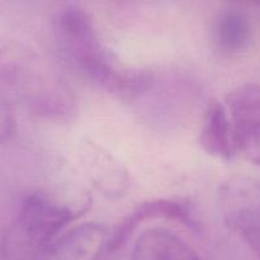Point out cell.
<instances>
[{"instance_id":"9c48e42d","label":"cell","mask_w":260,"mask_h":260,"mask_svg":"<svg viewBox=\"0 0 260 260\" xmlns=\"http://www.w3.org/2000/svg\"><path fill=\"white\" fill-rule=\"evenodd\" d=\"M236 155L260 167V117L255 121L234 129Z\"/></svg>"},{"instance_id":"6da1fadb","label":"cell","mask_w":260,"mask_h":260,"mask_svg":"<svg viewBox=\"0 0 260 260\" xmlns=\"http://www.w3.org/2000/svg\"><path fill=\"white\" fill-rule=\"evenodd\" d=\"M55 33L66 60L101 88L126 98L145 90L150 73L118 62L102 43L90 15L78 5H65L55 17Z\"/></svg>"},{"instance_id":"277c9868","label":"cell","mask_w":260,"mask_h":260,"mask_svg":"<svg viewBox=\"0 0 260 260\" xmlns=\"http://www.w3.org/2000/svg\"><path fill=\"white\" fill-rule=\"evenodd\" d=\"M111 236L102 223H81L56 239L43 260H101L111 253Z\"/></svg>"},{"instance_id":"30bf717a","label":"cell","mask_w":260,"mask_h":260,"mask_svg":"<svg viewBox=\"0 0 260 260\" xmlns=\"http://www.w3.org/2000/svg\"><path fill=\"white\" fill-rule=\"evenodd\" d=\"M15 131L14 113L8 99L0 93V144L8 141Z\"/></svg>"},{"instance_id":"7a4b0ae2","label":"cell","mask_w":260,"mask_h":260,"mask_svg":"<svg viewBox=\"0 0 260 260\" xmlns=\"http://www.w3.org/2000/svg\"><path fill=\"white\" fill-rule=\"evenodd\" d=\"M80 213L43 193H30L0 240V260H43L63 229Z\"/></svg>"},{"instance_id":"8992f818","label":"cell","mask_w":260,"mask_h":260,"mask_svg":"<svg viewBox=\"0 0 260 260\" xmlns=\"http://www.w3.org/2000/svg\"><path fill=\"white\" fill-rule=\"evenodd\" d=\"M131 260H201L182 238L164 228L147 229L140 234Z\"/></svg>"},{"instance_id":"52a82bcc","label":"cell","mask_w":260,"mask_h":260,"mask_svg":"<svg viewBox=\"0 0 260 260\" xmlns=\"http://www.w3.org/2000/svg\"><path fill=\"white\" fill-rule=\"evenodd\" d=\"M201 146L207 154L221 160H233L236 155L234 131L225 104L211 101L206 108L200 135Z\"/></svg>"},{"instance_id":"ba28073f","label":"cell","mask_w":260,"mask_h":260,"mask_svg":"<svg viewBox=\"0 0 260 260\" xmlns=\"http://www.w3.org/2000/svg\"><path fill=\"white\" fill-rule=\"evenodd\" d=\"M213 41L225 55L245 51L251 41V23L246 13L235 7L221 10L213 25Z\"/></svg>"},{"instance_id":"5b68a950","label":"cell","mask_w":260,"mask_h":260,"mask_svg":"<svg viewBox=\"0 0 260 260\" xmlns=\"http://www.w3.org/2000/svg\"><path fill=\"white\" fill-rule=\"evenodd\" d=\"M154 218H167V220L179 221L184 225L194 226L193 212L187 203L175 200H155L145 202L135 208L118 228L112 233L111 253L118 249L128 239L132 231L141 222Z\"/></svg>"},{"instance_id":"8fae6325","label":"cell","mask_w":260,"mask_h":260,"mask_svg":"<svg viewBox=\"0 0 260 260\" xmlns=\"http://www.w3.org/2000/svg\"><path fill=\"white\" fill-rule=\"evenodd\" d=\"M258 5H259V7H260V3H258Z\"/></svg>"},{"instance_id":"3957f363","label":"cell","mask_w":260,"mask_h":260,"mask_svg":"<svg viewBox=\"0 0 260 260\" xmlns=\"http://www.w3.org/2000/svg\"><path fill=\"white\" fill-rule=\"evenodd\" d=\"M222 220L260 258V182L250 177H233L218 193Z\"/></svg>"}]
</instances>
